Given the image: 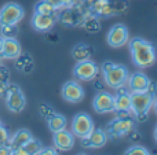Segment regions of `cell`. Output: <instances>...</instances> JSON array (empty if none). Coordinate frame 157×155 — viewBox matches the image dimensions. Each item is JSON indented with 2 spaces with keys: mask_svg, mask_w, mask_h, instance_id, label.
I'll list each match as a JSON object with an SVG mask.
<instances>
[{
  "mask_svg": "<svg viewBox=\"0 0 157 155\" xmlns=\"http://www.w3.org/2000/svg\"><path fill=\"white\" fill-rule=\"evenodd\" d=\"M59 2H61V5H62V7H68V5L72 4L73 0H59Z\"/></svg>",
  "mask_w": 157,
  "mask_h": 155,
  "instance_id": "836d02e7",
  "label": "cell"
},
{
  "mask_svg": "<svg viewBox=\"0 0 157 155\" xmlns=\"http://www.w3.org/2000/svg\"><path fill=\"white\" fill-rule=\"evenodd\" d=\"M81 26H83L88 33H97L101 30V23H99V21H98V18L94 15H91V14H88V15L84 18V22Z\"/></svg>",
  "mask_w": 157,
  "mask_h": 155,
  "instance_id": "603a6c76",
  "label": "cell"
},
{
  "mask_svg": "<svg viewBox=\"0 0 157 155\" xmlns=\"http://www.w3.org/2000/svg\"><path fill=\"white\" fill-rule=\"evenodd\" d=\"M0 124H2V121H0Z\"/></svg>",
  "mask_w": 157,
  "mask_h": 155,
  "instance_id": "f35d334b",
  "label": "cell"
},
{
  "mask_svg": "<svg viewBox=\"0 0 157 155\" xmlns=\"http://www.w3.org/2000/svg\"><path fill=\"white\" fill-rule=\"evenodd\" d=\"M55 22H57V14L55 15H44V14H36L33 13L32 16V27L36 32H50L54 27Z\"/></svg>",
  "mask_w": 157,
  "mask_h": 155,
  "instance_id": "2e32d148",
  "label": "cell"
},
{
  "mask_svg": "<svg viewBox=\"0 0 157 155\" xmlns=\"http://www.w3.org/2000/svg\"><path fill=\"white\" fill-rule=\"evenodd\" d=\"M135 131V121L130 117H116L106 125V135L110 139H120Z\"/></svg>",
  "mask_w": 157,
  "mask_h": 155,
  "instance_id": "3957f363",
  "label": "cell"
},
{
  "mask_svg": "<svg viewBox=\"0 0 157 155\" xmlns=\"http://www.w3.org/2000/svg\"><path fill=\"white\" fill-rule=\"evenodd\" d=\"M61 95L69 103H80L84 99V89L76 81H66L61 88Z\"/></svg>",
  "mask_w": 157,
  "mask_h": 155,
  "instance_id": "7c38bea8",
  "label": "cell"
},
{
  "mask_svg": "<svg viewBox=\"0 0 157 155\" xmlns=\"http://www.w3.org/2000/svg\"><path fill=\"white\" fill-rule=\"evenodd\" d=\"M108 142V135L103 129H92L86 137L81 139V146L84 148H102Z\"/></svg>",
  "mask_w": 157,
  "mask_h": 155,
  "instance_id": "4fadbf2b",
  "label": "cell"
},
{
  "mask_svg": "<svg viewBox=\"0 0 157 155\" xmlns=\"http://www.w3.org/2000/svg\"><path fill=\"white\" fill-rule=\"evenodd\" d=\"M92 107L98 114H108L114 111V96L109 92H98L92 99Z\"/></svg>",
  "mask_w": 157,
  "mask_h": 155,
  "instance_id": "8fae6325",
  "label": "cell"
},
{
  "mask_svg": "<svg viewBox=\"0 0 157 155\" xmlns=\"http://www.w3.org/2000/svg\"><path fill=\"white\" fill-rule=\"evenodd\" d=\"M128 38H130V33H128L127 26L123 23H116L114 26H112L106 36L108 44L113 48H120V47L125 45Z\"/></svg>",
  "mask_w": 157,
  "mask_h": 155,
  "instance_id": "30bf717a",
  "label": "cell"
},
{
  "mask_svg": "<svg viewBox=\"0 0 157 155\" xmlns=\"http://www.w3.org/2000/svg\"><path fill=\"white\" fill-rule=\"evenodd\" d=\"M94 128V121H92L91 115L87 113H77L72 120V133L80 139L86 137Z\"/></svg>",
  "mask_w": 157,
  "mask_h": 155,
  "instance_id": "8992f818",
  "label": "cell"
},
{
  "mask_svg": "<svg viewBox=\"0 0 157 155\" xmlns=\"http://www.w3.org/2000/svg\"><path fill=\"white\" fill-rule=\"evenodd\" d=\"M153 107H155V111H156V114H157V96L155 98V102H153Z\"/></svg>",
  "mask_w": 157,
  "mask_h": 155,
  "instance_id": "e575fe53",
  "label": "cell"
},
{
  "mask_svg": "<svg viewBox=\"0 0 157 155\" xmlns=\"http://www.w3.org/2000/svg\"><path fill=\"white\" fill-rule=\"evenodd\" d=\"M153 137H155V140H156V143H157V125H156V128H155V132H153Z\"/></svg>",
  "mask_w": 157,
  "mask_h": 155,
  "instance_id": "d590c367",
  "label": "cell"
},
{
  "mask_svg": "<svg viewBox=\"0 0 157 155\" xmlns=\"http://www.w3.org/2000/svg\"><path fill=\"white\" fill-rule=\"evenodd\" d=\"M3 49L0 52V58L2 59H8L14 60L19 56V54L22 52L21 44L15 37H3Z\"/></svg>",
  "mask_w": 157,
  "mask_h": 155,
  "instance_id": "5bb4252c",
  "label": "cell"
},
{
  "mask_svg": "<svg viewBox=\"0 0 157 155\" xmlns=\"http://www.w3.org/2000/svg\"><path fill=\"white\" fill-rule=\"evenodd\" d=\"M8 78H10V71L8 69L0 62V96H4L6 89L8 87Z\"/></svg>",
  "mask_w": 157,
  "mask_h": 155,
  "instance_id": "d4e9b609",
  "label": "cell"
},
{
  "mask_svg": "<svg viewBox=\"0 0 157 155\" xmlns=\"http://www.w3.org/2000/svg\"><path fill=\"white\" fill-rule=\"evenodd\" d=\"M25 16V11L18 3H6L0 8V25H18Z\"/></svg>",
  "mask_w": 157,
  "mask_h": 155,
  "instance_id": "5b68a950",
  "label": "cell"
},
{
  "mask_svg": "<svg viewBox=\"0 0 157 155\" xmlns=\"http://www.w3.org/2000/svg\"><path fill=\"white\" fill-rule=\"evenodd\" d=\"M32 137H33L32 133H30L28 129H19V131H17L13 136H10V139H8V142H7L8 147L11 148V153H13L14 150H17V148L22 147L24 144H26Z\"/></svg>",
  "mask_w": 157,
  "mask_h": 155,
  "instance_id": "ac0fdd59",
  "label": "cell"
},
{
  "mask_svg": "<svg viewBox=\"0 0 157 155\" xmlns=\"http://www.w3.org/2000/svg\"><path fill=\"white\" fill-rule=\"evenodd\" d=\"M46 2H48L50 4H51L52 7L55 8V10H59V8H62V5H61V2H59V0H46Z\"/></svg>",
  "mask_w": 157,
  "mask_h": 155,
  "instance_id": "d6a6232c",
  "label": "cell"
},
{
  "mask_svg": "<svg viewBox=\"0 0 157 155\" xmlns=\"http://www.w3.org/2000/svg\"><path fill=\"white\" fill-rule=\"evenodd\" d=\"M99 73L98 65L91 59L80 60L73 67V76L80 81H92Z\"/></svg>",
  "mask_w": 157,
  "mask_h": 155,
  "instance_id": "52a82bcc",
  "label": "cell"
},
{
  "mask_svg": "<svg viewBox=\"0 0 157 155\" xmlns=\"http://www.w3.org/2000/svg\"><path fill=\"white\" fill-rule=\"evenodd\" d=\"M47 124H48V129L54 133V132H58L61 129H65L66 125H68V121H66L65 115L54 113L52 115H50L47 118Z\"/></svg>",
  "mask_w": 157,
  "mask_h": 155,
  "instance_id": "ffe728a7",
  "label": "cell"
},
{
  "mask_svg": "<svg viewBox=\"0 0 157 155\" xmlns=\"http://www.w3.org/2000/svg\"><path fill=\"white\" fill-rule=\"evenodd\" d=\"M41 147H43V146H41L40 140H36L32 137L26 144H24L22 147L14 150L11 154L13 155H33V154H39V151H40Z\"/></svg>",
  "mask_w": 157,
  "mask_h": 155,
  "instance_id": "d6986e66",
  "label": "cell"
},
{
  "mask_svg": "<svg viewBox=\"0 0 157 155\" xmlns=\"http://www.w3.org/2000/svg\"><path fill=\"white\" fill-rule=\"evenodd\" d=\"M103 80H105L106 85L113 89H117L119 87L125 85L128 80V69L123 65H116L112 67L109 71L103 73Z\"/></svg>",
  "mask_w": 157,
  "mask_h": 155,
  "instance_id": "ba28073f",
  "label": "cell"
},
{
  "mask_svg": "<svg viewBox=\"0 0 157 155\" xmlns=\"http://www.w3.org/2000/svg\"><path fill=\"white\" fill-rule=\"evenodd\" d=\"M8 139H10V132H8V129L6 128L2 122L0 124V147L4 146V144H7Z\"/></svg>",
  "mask_w": 157,
  "mask_h": 155,
  "instance_id": "f1b7e54d",
  "label": "cell"
},
{
  "mask_svg": "<svg viewBox=\"0 0 157 155\" xmlns=\"http://www.w3.org/2000/svg\"><path fill=\"white\" fill-rule=\"evenodd\" d=\"M117 92L114 95V111L119 117H127L131 113V93L127 91V88L123 87L117 88Z\"/></svg>",
  "mask_w": 157,
  "mask_h": 155,
  "instance_id": "9c48e42d",
  "label": "cell"
},
{
  "mask_svg": "<svg viewBox=\"0 0 157 155\" xmlns=\"http://www.w3.org/2000/svg\"><path fill=\"white\" fill-rule=\"evenodd\" d=\"M54 113H55L54 109H52L50 104H47V103H41L40 106H39V114H40L43 118H46V120L50 117V115L54 114Z\"/></svg>",
  "mask_w": 157,
  "mask_h": 155,
  "instance_id": "83f0119b",
  "label": "cell"
},
{
  "mask_svg": "<svg viewBox=\"0 0 157 155\" xmlns=\"http://www.w3.org/2000/svg\"><path fill=\"white\" fill-rule=\"evenodd\" d=\"M58 150L52 147H41L40 151H39V155H57Z\"/></svg>",
  "mask_w": 157,
  "mask_h": 155,
  "instance_id": "f546056e",
  "label": "cell"
},
{
  "mask_svg": "<svg viewBox=\"0 0 157 155\" xmlns=\"http://www.w3.org/2000/svg\"><path fill=\"white\" fill-rule=\"evenodd\" d=\"M18 27L17 25H0V36L2 37H17Z\"/></svg>",
  "mask_w": 157,
  "mask_h": 155,
  "instance_id": "484cf974",
  "label": "cell"
},
{
  "mask_svg": "<svg viewBox=\"0 0 157 155\" xmlns=\"http://www.w3.org/2000/svg\"><path fill=\"white\" fill-rule=\"evenodd\" d=\"M4 99H6L7 109L11 113H15V114L21 113L25 109V106H26V99H25L24 92L15 84H8L4 93Z\"/></svg>",
  "mask_w": 157,
  "mask_h": 155,
  "instance_id": "277c9868",
  "label": "cell"
},
{
  "mask_svg": "<svg viewBox=\"0 0 157 155\" xmlns=\"http://www.w3.org/2000/svg\"><path fill=\"white\" fill-rule=\"evenodd\" d=\"M17 63H15V67L18 69V70L24 71V73H29V71H32L33 69V59L30 55L28 54H19V56L17 58Z\"/></svg>",
  "mask_w": 157,
  "mask_h": 155,
  "instance_id": "7402d4cb",
  "label": "cell"
},
{
  "mask_svg": "<svg viewBox=\"0 0 157 155\" xmlns=\"http://www.w3.org/2000/svg\"><path fill=\"white\" fill-rule=\"evenodd\" d=\"M52 140H54V146L58 151H71L75 146V135L66 131V128L54 132Z\"/></svg>",
  "mask_w": 157,
  "mask_h": 155,
  "instance_id": "9a60e30c",
  "label": "cell"
},
{
  "mask_svg": "<svg viewBox=\"0 0 157 155\" xmlns=\"http://www.w3.org/2000/svg\"><path fill=\"white\" fill-rule=\"evenodd\" d=\"M152 80L146 76V74L141 73V71H135L131 76H128V88L131 92H139V91H145L149 88V84Z\"/></svg>",
  "mask_w": 157,
  "mask_h": 155,
  "instance_id": "e0dca14e",
  "label": "cell"
},
{
  "mask_svg": "<svg viewBox=\"0 0 157 155\" xmlns=\"http://www.w3.org/2000/svg\"><path fill=\"white\" fill-rule=\"evenodd\" d=\"M3 40H4V38L0 36V52H2V49H3Z\"/></svg>",
  "mask_w": 157,
  "mask_h": 155,
  "instance_id": "8d00e7d4",
  "label": "cell"
},
{
  "mask_svg": "<svg viewBox=\"0 0 157 155\" xmlns=\"http://www.w3.org/2000/svg\"><path fill=\"white\" fill-rule=\"evenodd\" d=\"M35 13L44 14V15H55V14H58V10H55L46 0H40V2H37L35 4Z\"/></svg>",
  "mask_w": 157,
  "mask_h": 155,
  "instance_id": "cb8c5ba5",
  "label": "cell"
},
{
  "mask_svg": "<svg viewBox=\"0 0 157 155\" xmlns=\"http://www.w3.org/2000/svg\"><path fill=\"white\" fill-rule=\"evenodd\" d=\"M157 84L155 81H150L149 88L139 92H131V113L135 115L139 122H144L146 120L149 110L152 109L153 102L156 98Z\"/></svg>",
  "mask_w": 157,
  "mask_h": 155,
  "instance_id": "7a4b0ae2",
  "label": "cell"
},
{
  "mask_svg": "<svg viewBox=\"0 0 157 155\" xmlns=\"http://www.w3.org/2000/svg\"><path fill=\"white\" fill-rule=\"evenodd\" d=\"M91 54H92L91 47L84 44V43L76 44V45L73 47V49H72V58H73L75 60H77V62L90 59V58H91Z\"/></svg>",
  "mask_w": 157,
  "mask_h": 155,
  "instance_id": "44dd1931",
  "label": "cell"
},
{
  "mask_svg": "<svg viewBox=\"0 0 157 155\" xmlns=\"http://www.w3.org/2000/svg\"><path fill=\"white\" fill-rule=\"evenodd\" d=\"M114 66H116V63L114 62H103L101 70H102V73H106V71H109L112 67H114Z\"/></svg>",
  "mask_w": 157,
  "mask_h": 155,
  "instance_id": "4dcf8cb0",
  "label": "cell"
},
{
  "mask_svg": "<svg viewBox=\"0 0 157 155\" xmlns=\"http://www.w3.org/2000/svg\"><path fill=\"white\" fill-rule=\"evenodd\" d=\"M0 155H11V148L8 147V144H4L0 147Z\"/></svg>",
  "mask_w": 157,
  "mask_h": 155,
  "instance_id": "1f68e13d",
  "label": "cell"
},
{
  "mask_svg": "<svg viewBox=\"0 0 157 155\" xmlns=\"http://www.w3.org/2000/svg\"><path fill=\"white\" fill-rule=\"evenodd\" d=\"M83 2L86 3V4H90V3H92V2H94V0H83Z\"/></svg>",
  "mask_w": 157,
  "mask_h": 155,
  "instance_id": "74e56055",
  "label": "cell"
},
{
  "mask_svg": "<svg viewBox=\"0 0 157 155\" xmlns=\"http://www.w3.org/2000/svg\"><path fill=\"white\" fill-rule=\"evenodd\" d=\"M127 43L131 52L132 62L136 67L146 69L155 65L157 59V52H156V47L150 41L145 40L142 37H132Z\"/></svg>",
  "mask_w": 157,
  "mask_h": 155,
  "instance_id": "6da1fadb",
  "label": "cell"
},
{
  "mask_svg": "<svg viewBox=\"0 0 157 155\" xmlns=\"http://www.w3.org/2000/svg\"><path fill=\"white\" fill-rule=\"evenodd\" d=\"M124 154H127V155H149L150 153H149V150H147V148L135 144V146H132V147L128 148Z\"/></svg>",
  "mask_w": 157,
  "mask_h": 155,
  "instance_id": "4316f807",
  "label": "cell"
}]
</instances>
